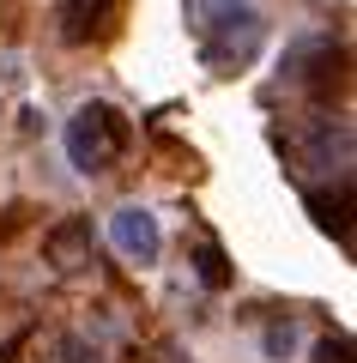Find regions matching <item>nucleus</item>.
<instances>
[{
	"mask_svg": "<svg viewBox=\"0 0 357 363\" xmlns=\"http://www.w3.org/2000/svg\"><path fill=\"white\" fill-rule=\"evenodd\" d=\"M285 152H291V164L303 169V176H345L351 169V128H345V116H303L285 128Z\"/></svg>",
	"mask_w": 357,
	"mask_h": 363,
	"instance_id": "f03ea898",
	"label": "nucleus"
},
{
	"mask_svg": "<svg viewBox=\"0 0 357 363\" xmlns=\"http://www.w3.org/2000/svg\"><path fill=\"white\" fill-rule=\"evenodd\" d=\"M133 128L128 116L115 104H79L73 116H67L61 128V145H67V164L79 169V176H103V169L121 164V152H128Z\"/></svg>",
	"mask_w": 357,
	"mask_h": 363,
	"instance_id": "f257e3e1",
	"label": "nucleus"
},
{
	"mask_svg": "<svg viewBox=\"0 0 357 363\" xmlns=\"http://www.w3.org/2000/svg\"><path fill=\"white\" fill-rule=\"evenodd\" d=\"M303 200H309V212H315V224L327 236H339V242L351 236V224H345V218H351V176L333 182V194H327V188H303Z\"/></svg>",
	"mask_w": 357,
	"mask_h": 363,
	"instance_id": "0eeeda50",
	"label": "nucleus"
},
{
	"mask_svg": "<svg viewBox=\"0 0 357 363\" xmlns=\"http://www.w3.org/2000/svg\"><path fill=\"white\" fill-rule=\"evenodd\" d=\"M43 357H49V363H109V357H103V345H97L91 333H55Z\"/></svg>",
	"mask_w": 357,
	"mask_h": 363,
	"instance_id": "9d476101",
	"label": "nucleus"
},
{
	"mask_svg": "<svg viewBox=\"0 0 357 363\" xmlns=\"http://www.w3.org/2000/svg\"><path fill=\"white\" fill-rule=\"evenodd\" d=\"M255 0H188V18H194V37H212L218 25H230L236 13H248Z\"/></svg>",
	"mask_w": 357,
	"mask_h": 363,
	"instance_id": "1a4fd4ad",
	"label": "nucleus"
},
{
	"mask_svg": "<svg viewBox=\"0 0 357 363\" xmlns=\"http://www.w3.org/2000/svg\"><path fill=\"white\" fill-rule=\"evenodd\" d=\"M109 242L121 260H133V267H152L158 255H164V230H158V218L145 206H121L109 212Z\"/></svg>",
	"mask_w": 357,
	"mask_h": 363,
	"instance_id": "39448f33",
	"label": "nucleus"
},
{
	"mask_svg": "<svg viewBox=\"0 0 357 363\" xmlns=\"http://www.w3.org/2000/svg\"><path fill=\"white\" fill-rule=\"evenodd\" d=\"M285 79H291L297 91H309V97H333V91H345V49L333 37L297 43V49L285 55Z\"/></svg>",
	"mask_w": 357,
	"mask_h": 363,
	"instance_id": "20e7f679",
	"label": "nucleus"
},
{
	"mask_svg": "<svg viewBox=\"0 0 357 363\" xmlns=\"http://www.w3.org/2000/svg\"><path fill=\"white\" fill-rule=\"evenodd\" d=\"M260 43H267V18L248 6V13H236L230 25H218L212 37H200V61H206V73H243L260 55Z\"/></svg>",
	"mask_w": 357,
	"mask_h": 363,
	"instance_id": "7ed1b4c3",
	"label": "nucleus"
},
{
	"mask_svg": "<svg viewBox=\"0 0 357 363\" xmlns=\"http://www.w3.org/2000/svg\"><path fill=\"white\" fill-rule=\"evenodd\" d=\"M315 363H351V339L345 333H321L315 339Z\"/></svg>",
	"mask_w": 357,
	"mask_h": 363,
	"instance_id": "f8f14e48",
	"label": "nucleus"
},
{
	"mask_svg": "<svg viewBox=\"0 0 357 363\" xmlns=\"http://www.w3.org/2000/svg\"><path fill=\"white\" fill-rule=\"evenodd\" d=\"M194 260H200V279H206V285H230V267H224V248H218V242H200V255H194Z\"/></svg>",
	"mask_w": 357,
	"mask_h": 363,
	"instance_id": "9b49d317",
	"label": "nucleus"
},
{
	"mask_svg": "<svg viewBox=\"0 0 357 363\" xmlns=\"http://www.w3.org/2000/svg\"><path fill=\"white\" fill-rule=\"evenodd\" d=\"M109 13H115V0H61L55 6V25H61L67 43H85V37H97L109 25Z\"/></svg>",
	"mask_w": 357,
	"mask_h": 363,
	"instance_id": "6e6552de",
	"label": "nucleus"
},
{
	"mask_svg": "<svg viewBox=\"0 0 357 363\" xmlns=\"http://www.w3.org/2000/svg\"><path fill=\"white\" fill-rule=\"evenodd\" d=\"M164 363H182V351H164Z\"/></svg>",
	"mask_w": 357,
	"mask_h": 363,
	"instance_id": "ddd939ff",
	"label": "nucleus"
},
{
	"mask_svg": "<svg viewBox=\"0 0 357 363\" xmlns=\"http://www.w3.org/2000/svg\"><path fill=\"white\" fill-rule=\"evenodd\" d=\"M43 255L61 279H79V272L97 267V236H91V218H61L49 236H43Z\"/></svg>",
	"mask_w": 357,
	"mask_h": 363,
	"instance_id": "423d86ee",
	"label": "nucleus"
}]
</instances>
